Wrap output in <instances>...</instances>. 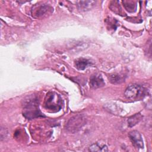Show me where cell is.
Masks as SVG:
<instances>
[{"label": "cell", "mask_w": 152, "mask_h": 152, "mask_svg": "<svg viewBox=\"0 0 152 152\" xmlns=\"http://www.w3.org/2000/svg\"><path fill=\"white\" fill-rule=\"evenodd\" d=\"M96 2L94 1H81L78 2V8L80 11H86L91 10Z\"/></svg>", "instance_id": "cell-8"}, {"label": "cell", "mask_w": 152, "mask_h": 152, "mask_svg": "<svg viewBox=\"0 0 152 152\" xmlns=\"http://www.w3.org/2000/svg\"><path fill=\"white\" fill-rule=\"evenodd\" d=\"M86 116L83 114H78L68 120L65 125V128L69 132L75 133L80 131L86 125Z\"/></svg>", "instance_id": "cell-4"}, {"label": "cell", "mask_w": 152, "mask_h": 152, "mask_svg": "<svg viewBox=\"0 0 152 152\" xmlns=\"http://www.w3.org/2000/svg\"><path fill=\"white\" fill-rule=\"evenodd\" d=\"M149 94L150 90L148 88L137 84L129 85L124 93L125 97L131 100H141L145 96H148Z\"/></svg>", "instance_id": "cell-2"}, {"label": "cell", "mask_w": 152, "mask_h": 152, "mask_svg": "<svg viewBox=\"0 0 152 152\" xmlns=\"http://www.w3.org/2000/svg\"><path fill=\"white\" fill-rule=\"evenodd\" d=\"M142 119V116L140 113H136L131 117H129L128 119V125L129 127H132L139 123L141 120Z\"/></svg>", "instance_id": "cell-11"}, {"label": "cell", "mask_w": 152, "mask_h": 152, "mask_svg": "<svg viewBox=\"0 0 152 152\" xmlns=\"http://www.w3.org/2000/svg\"><path fill=\"white\" fill-rule=\"evenodd\" d=\"M74 65L76 68H77L78 69L84 70L91 65V62L87 59L81 58L75 61Z\"/></svg>", "instance_id": "cell-7"}, {"label": "cell", "mask_w": 152, "mask_h": 152, "mask_svg": "<svg viewBox=\"0 0 152 152\" xmlns=\"http://www.w3.org/2000/svg\"><path fill=\"white\" fill-rule=\"evenodd\" d=\"M48 11V7L45 5L35 6L32 10V15L34 17L38 18L42 16Z\"/></svg>", "instance_id": "cell-9"}, {"label": "cell", "mask_w": 152, "mask_h": 152, "mask_svg": "<svg viewBox=\"0 0 152 152\" xmlns=\"http://www.w3.org/2000/svg\"><path fill=\"white\" fill-rule=\"evenodd\" d=\"M126 11L130 12H133L135 11L136 5L135 2L132 1H122Z\"/></svg>", "instance_id": "cell-12"}, {"label": "cell", "mask_w": 152, "mask_h": 152, "mask_svg": "<svg viewBox=\"0 0 152 152\" xmlns=\"http://www.w3.org/2000/svg\"><path fill=\"white\" fill-rule=\"evenodd\" d=\"M128 137L135 147L137 148H142L144 147L142 137L138 131L136 130L130 131L128 134Z\"/></svg>", "instance_id": "cell-5"}, {"label": "cell", "mask_w": 152, "mask_h": 152, "mask_svg": "<svg viewBox=\"0 0 152 152\" xmlns=\"http://www.w3.org/2000/svg\"><path fill=\"white\" fill-rule=\"evenodd\" d=\"M109 80L111 83L115 84H119L123 81L122 78L119 75H116V74L110 75L109 77Z\"/></svg>", "instance_id": "cell-13"}, {"label": "cell", "mask_w": 152, "mask_h": 152, "mask_svg": "<svg viewBox=\"0 0 152 152\" xmlns=\"http://www.w3.org/2000/svg\"><path fill=\"white\" fill-rule=\"evenodd\" d=\"M105 85L104 81L100 74L92 75L90 78V86L93 88H98Z\"/></svg>", "instance_id": "cell-6"}, {"label": "cell", "mask_w": 152, "mask_h": 152, "mask_svg": "<svg viewBox=\"0 0 152 152\" xmlns=\"http://www.w3.org/2000/svg\"><path fill=\"white\" fill-rule=\"evenodd\" d=\"M23 115L27 119L44 116L39 108V99L36 95L27 96L23 100Z\"/></svg>", "instance_id": "cell-1"}, {"label": "cell", "mask_w": 152, "mask_h": 152, "mask_svg": "<svg viewBox=\"0 0 152 152\" xmlns=\"http://www.w3.org/2000/svg\"><path fill=\"white\" fill-rule=\"evenodd\" d=\"M88 150L90 151H107V147L102 143L96 142L91 144L88 147Z\"/></svg>", "instance_id": "cell-10"}, {"label": "cell", "mask_w": 152, "mask_h": 152, "mask_svg": "<svg viewBox=\"0 0 152 152\" xmlns=\"http://www.w3.org/2000/svg\"><path fill=\"white\" fill-rule=\"evenodd\" d=\"M63 105L62 99L59 94L54 91H49L45 98L44 107L50 112H57Z\"/></svg>", "instance_id": "cell-3"}]
</instances>
